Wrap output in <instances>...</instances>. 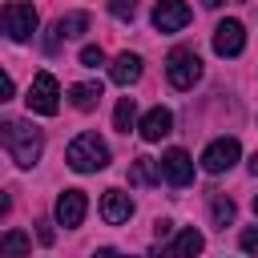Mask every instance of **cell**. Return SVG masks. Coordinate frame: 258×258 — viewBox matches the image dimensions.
<instances>
[{"mask_svg":"<svg viewBox=\"0 0 258 258\" xmlns=\"http://www.w3.org/2000/svg\"><path fill=\"white\" fill-rule=\"evenodd\" d=\"M85 28H89V12H69V16L56 20V40H73V36H81Z\"/></svg>","mask_w":258,"mask_h":258,"instance_id":"ac0fdd59","label":"cell"},{"mask_svg":"<svg viewBox=\"0 0 258 258\" xmlns=\"http://www.w3.org/2000/svg\"><path fill=\"white\" fill-rule=\"evenodd\" d=\"M69 101H73L81 113L97 109V101H101V81H81V85H73V89H69Z\"/></svg>","mask_w":258,"mask_h":258,"instance_id":"5bb4252c","label":"cell"},{"mask_svg":"<svg viewBox=\"0 0 258 258\" xmlns=\"http://www.w3.org/2000/svg\"><path fill=\"white\" fill-rule=\"evenodd\" d=\"M202 246H206V238L189 226V230H181L177 238H173V246H169V258H194V254H202Z\"/></svg>","mask_w":258,"mask_h":258,"instance_id":"9a60e30c","label":"cell"},{"mask_svg":"<svg viewBox=\"0 0 258 258\" xmlns=\"http://www.w3.org/2000/svg\"><path fill=\"white\" fill-rule=\"evenodd\" d=\"M0 20H4V32L12 40H28L36 32V8L32 4H4Z\"/></svg>","mask_w":258,"mask_h":258,"instance_id":"8992f818","label":"cell"},{"mask_svg":"<svg viewBox=\"0 0 258 258\" xmlns=\"http://www.w3.org/2000/svg\"><path fill=\"white\" fill-rule=\"evenodd\" d=\"M238 153H242L238 137H218V141L206 145V153H202V169H206V173H226V169L238 161Z\"/></svg>","mask_w":258,"mask_h":258,"instance_id":"5b68a950","label":"cell"},{"mask_svg":"<svg viewBox=\"0 0 258 258\" xmlns=\"http://www.w3.org/2000/svg\"><path fill=\"white\" fill-rule=\"evenodd\" d=\"M161 177H165L169 185H189V181H194V157H189L185 149H169V153L161 157Z\"/></svg>","mask_w":258,"mask_h":258,"instance_id":"30bf717a","label":"cell"},{"mask_svg":"<svg viewBox=\"0 0 258 258\" xmlns=\"http://www.w3.org/2000/svg\"><path fill=\"white\" fill-rule=\"evenodd\" d=\"M230 222H234V198L218 194V198H214V226H222V230H226Z\"/></svg>","mask_w":258,"mask_h":258,"instance_id":"ffe728a7","label":"cell"},{"mask_svg":"<svg viewBox=\"0 0 258 258\" xmlns=\"http://www.w3.org/2000/svg\"><path fill=\"white\" fill-rule=\"evenodd\" d=\"M242 48H246V28H242V20L226 16V20L214 28V52H218V56H238Z\"/></svg>","mask_w":258,"mask_h":258,"instance_id":"52a82bcc","label":"cell"},{"mask_svg":"<svg viewBox=\"0 0 258 258\" xmlns=\"http://www.w3.org/2000/svg\"><path fill=\"white\" fill-rule=\"evenodd\" d=\"M28 113H44V117H52L56 109H60V85H56V77L52 73H36L32 77V85H28Z\"/></svg>","mask_w":258,"mask_h":258,"instance_id":"277c9868","label":"cell"},{"mask_svg":"<svg viewBox=\"0 0 258 258\" xmlns=\"http://www.w3.org/2000/svg\"><path fill=\"white\" fill-rule=\"evenodd\" d=\"M169 129H173V113H169V109H161V105H157V109H149V113H145V121H141V137H145V141H161Z\"/></svg>","mask_w":258,"mask_h":258,"instance_id":"4fadbf2b","label":"cell"},{"mask_svg":"<svg viewBox=\"0 0 258 258\" xmlns=\"http://www.w3.org/2000/svg\"><path fill=\"white\" fill-rule=\"evenodd\" d=\"M165 77L173 89H194L202 81V56L194 48H173L169 60H165Z\"/></svg>","mask_w":258,"mask_h":258,"instance_id":"3957f363","label":"cell"},{"mask_svg":"<svg viewBox=\"0 0 258 258\" xmlns=\"http://www.w3.org/2000/svg\"><path fill=\"white\" fill-rule=\"evenodd\" d=\"M250 173H254V177H258V153H254V157H250Z\"/></svg>","mask_w":258,"mask_h":258,"instance_id":"83f0119b","label":"cell"},{"mask_svg":"<svg viewBox=\"0 0 258 258\" xmlns=\"http://www.w3.org/2000/svg\"><path fill=\"white\" fill-rule=\"evenodd\" d=\"M109 12L117 20H133L137 16V0H109Z\"/></svg>","mask_w":258,"mask_h":258,"instance_id":"44dd1931","label":"cell"},{"mask_svg":"<svg viewBox=\"0 0 258 258\" xmlns=\"http://www.w3.org/2000/svg\"><path fill=\"white\" fill-rule=\"evenodd\" d=\"M206 4H210V8H218V4H222V0H206Z\"/></svg>","mask_w":258,"mask_h":258,"instance_id":"f1b7e54d","label":"cell"},{"mask_svg":"<svg viewBox=\"0 0 258 258\" xmlns=\"http://www.w3.org/2000/svg\"><path fill=\"white\" fill-rule=\"evenodd\" d=\"M8 206H12V198H8V194H0V214H8Z\"/></svg>","mask_w":258,"mask_h":258,"instance_id":"4316f807","label":"cell"},{"mask_svg":"<svg viewBox=\"0 0 258 258\" xmlns=\"http://www.w3.org/2000/svg\"><path fill=\"white\" fill-rule=\"evenodd\" d=\"M12 93H16V89H12V77H8V73H0V105H4V101H12Z\"/></svg>","mask_w":258,"mask_h":258,"instance_id":"cb8c5ba5","label":"cell"},{"mask_svg":"<svg viewBox=\"0 0 258 258\" xmlns=\"http://www.w3.org/2000/svg\"><path fill=\"white\" fill-rule=\"evenodd\" d=\"M85 210H89V198H85V189H64L60 198H56V222L64 226V230H73V226H81L85 222Z\"/></svg>","mask_w":258,"mask_h":258,"instance_id":"9c48e42d","label":"cell"},{"mask_svg":"<svg viewBox=\"0 0 258 258\" xmlns=\"http://www.w3.org/2000/svg\"><path fill=\"white\" fill-rule=\"evenodd\" d=\"M28 250H32V238H28L24 230L0 234V258H28Z\"/></svg>","mask_w":258,"mask_h":258,"instance_id":"2e32d148","label":"cell"},{"mask_svg":"<svg viewBox=\"0 0 258 258\" xmlns=\"http://www.w3.org/2000/svg\"><path fill=\"white\" fill-rule=\"evenodd\" d=\"M109 81L121 85V89H129L133 81H141V56H137V52H121V56L109 64Z\"/></svg>","mask_w":258,"mask_h":258,"instance_id":"7c38bea8","label":"cell"},{"mask_svg":"<svg viewBox=\"0 0 258 258\" xmlns=\"http://www.w3.org/2000/svg\"><path fill=\"white\" fill-rule=\"evenodd\" d=\"M242 250H246V254H258V226L242 230Z\"/></svg>","mask_w":258,"mask_h":258,"instance_id":"603a6c76","label":"cell"},{"mask_svg":"<svg viewBox=\"0 0 258 258\" xmlns=\"http://www.w3.org/2000/svg\"><path fill=\"white\" fill-rule=\"evenodd\" d=\"M129 181H137V185H153V181H161V161H153V157H137L133 169H129Z\"/></svg>","mask_w":258,"mask_h":258,"instance_id":"e0dca14e","label":"cell"},{"mask_svg":"<svg viewBox=\"0 0 258 258\" xmlns=\"http://www.w3.org/2000/svg\"><path fill=\"white\" fill-rule=\"evenodd\" d=\"M189 4L185 0H157V8H153V28L157 32H177V28H185L189 24Z\"/></svg>","mask_w":258,"mask_h":258,"instance_id":"ba28073f","label":"cell"},{"mask_svg":"<svg viewBox=\"0 0 258 258\" xmlns=\"http://www.w3.org/2000/svg\"><path fill=\"white\" fill-rule=\"evenodd\" d=\"M0 141H4L8 157H12L20 169H32V165L40 161V153H44V133H40L36 125L20 121V117H12V121L0 125Z\"/></svg>","mask_w":258,"mask_h":258,"instance_id":"6da1fadb","label":"cell"},{"mask_svg":"<svg viewBox=\"0 0 258 258\" xmlns=\"http://www.w3.org/2000/svg\"><path fill=\"white\" fill-rule=\"evenodd\" d=\"M153 230H157V238H169V234H173V222L161 218V222H153Z\"/></svg>","mask_w":258,"mask_h":258,"instance_id":"d4e9b609","label":"cell"},{"mask_svg":"<svg viewBox=\"0 0 258 258\" xmlns=\"http://www.w3.org/2000/svg\"><path fill=\"white\" fill-rule=\"evenodd\" d=\"M93 258H125V254L113 250V246H101V250H93Z\"/></svg>","mask_w":258,"mask_h":258,"instance_id":"484cf974","label":"cell"},{"mask_svg":"<svg viewBox=\"0 0 258 258\" xmlns=\"http://www.w3.org/2000/svg\"><path fill=\"white\" fill-rule=\"evenodd\" d=\"M64 161H69L77 173H97V169H105V165H109V145H105L97 133H81V137H73V141H69Z\"/></svg>","mask_w":258,"mask_h":258,"instance_id":"7a4b0ae2","label":"cell"},{"mask_svg":"<svg viewBox=\"0 0 258 258\" xmlns=\"http://www.w3.org/2000/svg\"><path fill=\"white\" fill-rule=\"evenodd\" d=\"M81 64H89V69H97V64H105V52H101L97 44H85V48H81Z\"/></svg>","mask_w":258,"mask_h":258,"instance_id":"7402d4cb","label":"cell"},{"mask_svg":"<svg viewBox=\"0 0 258 258\" xmlns=\"http://www.w3.org/2000/svg\"><path fill=\"white\" fill-rule=\"evenodd\" d=\"M133 121H137V101H133V97H121V101H117V109H113V125H117L121 133H129V129H133Z\"/></svg>","mask_w":258,"mask_h":258,"instance_id":"d6986e66","label":"cell"},{"mask_svg":"<svg viewBox=\"0 0 258 258\" xmlns=\"http://www.w3.org/2000/svg\"><path fill=\"white\" fill-rule=\"evenodd\" d=\"M129 214H133V198H129L125 189H105V194H101V218H105L109 226L129 222Z\"/></svg>","mask_w":258,"mask_h":258,"instance_id":"8fae6325","label":"cell"},{"mask_svg":"<svg viewBox=\"0 0 258 258\" xmlns=\"http://www.w3.org/2000/svg\"><path fill=\"white\" fill-rule=\"evenodd\" d=\"M254 214H258V194H254Z\"/></svg>","mask_w":258,"mask_h":258,"instance_id":"f546056e","label":"cell"}]
</instances>
